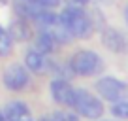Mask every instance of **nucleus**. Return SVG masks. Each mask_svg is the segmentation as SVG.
<instances>
[{
  "label": "nucleus",
  "instance_id": "2",
  "mask_svg": "<svg viewBox=\"0 0 128 121\" xmlns=\"http://www.w3.org/2000/svg\"><path fill=\"white\" fill-rule=\"evenodd\" d=\"M102 68H104V63H102V57L94 51H77L72 55L70 59V70L77 76H83V78H88V76H96L100 74Z\"/></svg>",
  "mask_w": 128,
  "mask_h": 121
},
{
  "label": "nucleus",
  "instance_id": "9",
  "mask_svg": "<svg viewBox=\"0 0 128 121\" xmlns=\"http://www.w3.org/2000/svg\"><path fill=\"white\" fill-rule=\"evenodd\" d=\"M102 42H104V45L109 51H115V53L128 51V38L117 28H111V27L106 28L102 32Z\"/></svg>",
  "mask_w": 128,
  "mask_h": 121
},
{
  "label": "nucleus",
  "instance_id": "1",
  "mask_svg": "<svg viewBox=\"0 0 128 121\" xmlns=\"http://www.w3.org/2000/svg\"><path fill=\"white\" fill-rule=\"evenodd\" d=\"M60 19H62L64 27L68 28V32L72 34V38H88L94 32V23H92V17L85 12L83 6H68L60 13Z\"/></svg>",
  "mask_w": 128,
  "mask_h": 121
},
{
  "label": "nucleus",
  "instance_id": "14",
  "mask_svg": "<svg viewBox=\"0 0 128 121\" xmlns=\"http://www.w3.org/2000/svg\"><path fill=\"white\" fill-rule=\"evenodd\" d=\"M13 49V38L10 36V32L4 27H0V57L10 55Z\"/></svg>",
  "mask_w": 128,
  "mask_h": 121
},
{
  "label": "nucleus",
  "instance_id": "11",
  "mask_svg": "<svg viewBox=\"0 0 128 121\" xmlns=\"http://www.w3.org/2000/svg\"><path fill=\"white\" fill-rule=\"evenodd\" d=\"M6 121H34L32 112L24 102H10L4 108Z\"/></svg>",
  "mask_w": 128,
  "mask_h": 121
},
{
  "label": "nucleus",
  "instance_id": "10",
  "mask_svg": "<svg viewBox=\"0 0 128 121\" xmlns=\"http://www.w3.org/2000/svg\"><path fill=\"white\" fill-rule=\"evenodd\" d=\"M24 65L30 72L34 74H47L51 70V60L47 59L45 53H40L36 49H30L24 57Z\"/></svg>",
  "mask_w": 128,
  "mask_h": 121
},
{
  "label": "nucleus",
  "instance_id": "19",
  "mask_svg": "<svg viewBox=\"0 0 128 121\" xmlns=\"http://www.w3.org/2000/svg\"><path fill=\"white\" fill-rule=\"evenodd\" d=\"M64 121H79V119H77V115H74V113H66L64 112Z\"/></svg>",
  "mask_w": 128,
  "mask_h": 121
},
{
  "label": "nucleus",
  "instance_id": "18",
  "mask_svg": "<svg viewBox=\"0 0 128 121\" xmlns=\"http://www.w3.org/2000/svg\"><path fill=\"white\" fill-rule=\"evenodd\" d=\"M62 2H66L68 6H85L88 0H62Z\"/></svg>",
  "mask_w": 128,
  "mask_h": 121
},
{
  "label": "nucleus",
  "instance_id": "15",
  "mask_svg": "<svg viewBox=\"0 0 128 121\" xmlns=\"http://www.w3.org/2000/svg\"><path fill=\"white\" fill-rule=\"evenodd\" d=\"M111 113H113L115 117H120V119H128V100L113 102V106H111Z\"/></svg>",
  "mask_w": 128,
  "mask_h": 121
},
{
  "label": "nucleus",
  "instance_id": "17",
  "mask_svg": "<svg viewBox=\"0 0 128 121\" xmlns=\"http://www.w3.org/2000/svg\"><path fill=\"white\" fill-rule=\"evenodd\" d=\"M38 2H40L45 10H53V8H56V6L60 4V0H38Z\"/></svg>",
  "mask_w": 128,
  "mask_h": 121
},
{
  "label": "nucleus",
  "instance_id": "13",
  "mask_svg": "<svg viewBox=\"0 0 128 121\" xmlns=\"http://www.w3.org/2000/svg\"><path fill=\"white\" fill-rule=\"evenodd\" d=\"M55 47H56V42L53 40L47 32L40 30V34H38V38H36V45H34V49H36V51H40V53L49 55V53L55 51Z\"/></svg>",
  "mask_w": 128,
  "mask_h": 121
},
{
  "label": "nucleus",
  "instance_id": "6",
  "mask_svg": "<svg viewBox=\"0 0 128 121\" xmlns=\"http://www.w3.org/2000/svg\"><path fill=\"white\" fill-rule=\"evenodd\" d=\"M28 80H30L28 68H24L21 65H12L4 72V85L10 91H23L28 85Z\"/></svg>",
  "mask_w": 128,
  "mask_h": 121
},
{
  "label": "nucleus",
  "instance_id": "16",
  "mask_svg": "<svg viewBox=\"0 0 128 121\" xmlns=\"http://www.w3.org/2000/svg\"><path fill=\"white\" fill-rule=\"evenodd\" d=\"M40 121H64V112H53L40 117Z\"/></svg>",
  "mask_w": 128,
  "mask_h": 121
},
{
  "label": "nucleus",
  "instance_id": "7",
  "mask_svg": "<svg viewBox=\"0 0 128 121\" xmlns=\"http://www.w3.org/2000/svg\"><path fill=\"white\" fill-rule=\"evenodd\" d=\"M13 10H15L17 17H23V19L30 21V23H36L38 17L45 12V8L38 0H15Z\"/></svg>",
  "mask_w": 128,
  "mask_h": 121
},
{
  "label": "nucleus",
  "instance_id": "12",
  "mask_svg": "<svg viewBox=\"0 0 128 121\" xmlns=\"http://www.w3.org/2000/svg\"><path fill=\"white\" fill-rule=\"evenodd\" d=\"M8 32H10V36H12L13 40H19V42L28 40V38L32 36L30 21L23 19V17H17L15 21H12V25H10V28H8Z\"/></svg>",
  "mask_w": 128,
  "mask_h": 121
},
{
  "label": "nucleus",
  "instance_id": "20",
  "mask_svg": "<svg viewBox=\"0 0 128 121\" xmlns=\"http://www.w3.org/2000/svg\"><path fill=\"white\" fill-rule=\"evenodd\" d=\"M0 121H6V115H4V112H0Z\"/></svg>",
  "mask_w": 128,
  "mask_h": 121
},
{
  "label": "nucleus",
  "instance_id": "4",
  "mask_svg": "<svg viewBox=\"0 0 128 121\" xmlns=\"http://www.w3.org/2000/svg\"><path fill=\"white\" fill-rule=\"evenodd\" d=\"M36 25L40 27V30L47 32L49 36H51L53 40L56 42V44H66V42L72 40V34L68 32V28L64 27V23H62V19H60V15H56V13L49 12V10H45V12L42 13L40 17H38Z\"/></svg>",
  "mask_w": 128,
  "mask_h": 121
},
{
  "label": "nucleus",
  "instance_id": "8",
  "mask_svg": "<svg viewBox=\"0 0 128 121\" xmlns=\"http://www.w3.org/2000/svg\"><path fill=\"white\" fill-rule=\"evenodd\" d=\"M74 93H76V89L70 85V81L64 80V78H56V80H53V83H51V95H53V98H55L58 104L72 106Z\"/></svg>",
  "mask_w": 128,
  "mask_h": 121
},
{
  "label": "nucleus",
  "instance_id": "21",
  "mask_svg": "<svg viewBox=\"0 0 128 121\" xmlns=\"http://www.w3.org/2000/svg\"><path fill=\"white\" fill-rule=\"evenodd\" d=\"M124 17H126V23H128V6H126V10H124Z\"/></svg>",
  "mask_w": 128,
  "mask_h": 121
},
{
  "label": "nucleus",
  "instance_id": "5",
  "mask_svg": "<svg viewBox=\"0 0 128 121\" xmlns=\"http://www.w3.org/2000/svg\"><path fill=\"white\" fill-rule=\"evenodd\" d=\"M96 91L102 98L109 102H120V100H128V83L117 80V78H100L96 81Z\"/></svg>",
  "mask_w": 128,
  "mask_h": 121
},
{
  "label": "nucleus",
  "instance_id": "22",
  "mask_svg": "<svg viewBox=\"0 0 128 121\" xmlns=\"http://www.w3.org/2000/svg\"><path fill=\"white\" fill-rule=\"evenodd\" d=\"M0 2H6V0H0Z\"/></svg>",
  "mask_w": 128,
  "mask_h": 121
},
{
  "label": "nucleus",
  "instance_id": "3",
  "mask_svg": "<svg viewBox=\"0 0 128 121\" xmlns=\"http://www.w3.org/2000/svg\"><path fill=\"white\" fill-rule=\"evenodd\" d=\"M72 108L76 110L79 115L87 117V119H98L104 113V104L100 98H96L92 93H88L87 89H76L72 100Z\"/></svg>",
  "mask_w": 128,
  "mask_h": 121
}]
</instances>
